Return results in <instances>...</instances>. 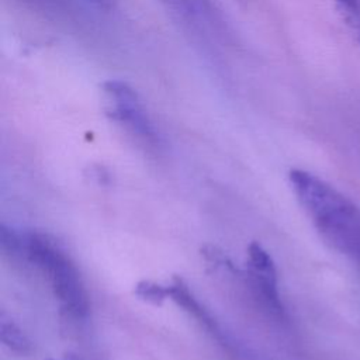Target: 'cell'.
<instances>
[{"label": "cell", "instance_id": "obj_1", "mask_svg": "<svg viewBox=\"0 0 360 360\" xmlns=\"http://www.w3.org/2000/svg\"><path fill=\"white\" fill-rule=\"evenodd\" d=\"M288 180L321 238L360 266V207L309 172L292 169Z\"/></svg>", "mask_w": 360, "mask_h": 360}, {"label": "cell", "instance_id": "obj_2", "mask_svg": "<svg viewBox=\"0 0 360 360\" xmlns=\"http://www.w3.org/2000/svg\"><path fill=\"white\" fill-rule=\"evenodd\" d=\"M17 256L34 264L48 280L60 309L72 319L87 316L90 305L84 283L72 259L48 235H20Z\"/></svg>", "mask_w": 360, "mask_h": 360}, {"label": "cell", "instance_id": "obj_3", "mask_svg": "<svg viewBox=\"0 0 360 360\" xmlns=\"http://www.w3.org/2000/svg\"><path fill=\"white\" fill-rule=\"evenodd\" d=\"M103 100L105 114L125 127L138 138L155 143L158 139L155 127L149 120L138 93L122 80H107L103 83Z\"/></svg>", "mask_w": 360, "mask_h": 360}, {"label": "cell", "instance_id": "obj_4", "mask_svg": "<svg viewBox=\"0 0 360 360\" xmlns=\"http://www.w3.org/2000/svg\"><path fill=\"white\" fill-rule=\"evenodd\" d=\"M248 281L260 304L274 316H284L277 288V271L271 256L257 242L248 246Z\"/></svg>", "mask_w": 360, "mask_h": 360}, {"label": "cell", "instance_id": "obj_5", "mask_svg": "<svg viewBox=\"0 0 360 360\" xmlns=\"http://www.w3.org/2000/svg\"><path fill=\"white\" fill-rule=\"evenodd\" d=\"M167 288H169V298L176 305H179L180 308H183V311H186L190 316H193L212 339H215L222 346L229 347L228 336L225 335V332L222 330L217 319L212 318L208 309L194 297L193 291H190L187 283L183 278L174 277L172 283L167 284Z\"/></svg>", "mask_w": 360, "mask_h": 360}, {"label": "cell", "instance_id": "obj_6", "mask_svg": "<svg viewBox=\"0 0 360 360\" xmlns=\"http://www.w3.org/2000/svg\"><path fill=\"white\" fill-rule=\"evenodd\" d=\"M0 338L3 345L17 354H28L32 350L25 333L4 312L0 316Z\"/></svg>", "mask_w": 360, "mask_h": 360}, {"label": "cell", "instance_id": "obj_7", "mask_svg": "<svg viewBox=\"0 0 360 360\" xmlns=\"http://www.w3.org/2000/svg\"><path fill=\"white\" fill-rule=\"evenodd\" d=\"M342 21L360 44V0H332Z\"/></svg>", "mask_w": 360, "mask_h": 360}, {"label": "cell", "instance_id": "obj_8", "mask_svg": "<svg viewBox=\"0 0 360 360\" xmlns=\"http://www.w3.org/2000/svg\"><path fill=\"white\" fill-rule=\"evenodd\" d=\"M134 294L145 302H149L153 305H162L165 300L169 298V288L167 285H163L150 280H142L135 285Z\"/></svg>", "mask_w": 360, "mask_h": 360}, {"label": "cell", "instance_id": "obj_9", "mask_svg": "<svg viewBox=\"0 0 360 360\" xmlns=\"http://www.w3.org/2000/svg\"><path fill=\"white\" fill-rule=\"evenodd\" d=\"M162 1H165L167 6L173 7L179 13H186V14H191L195 7V0H162Z\"/></svg>", "mask_w": 360, "mask_h": 360}, {"label": "cell", "instance_id": "obj_10", "mask_svg": "<svg viewBox=\"0 0 360 360\" xmlns=\"http://www.w3.org/2000/svg\"><path fill=\"white\" fill-rule=\"evenodd\" d=\"M97 6H100V7H110L111 6V3H112V0H93Z\"/></svg>", "mask_w": 360, "mask_h": 360}, {"label": "cell", "instance_id": "obj_11", "mask_svg": "<svg viewBox=\"0 0 360 360\" xmlns=\"http://www.w3.org/2000/svg\"><path fill=\"white\" fill-rule=\"evenodd\" d=\"M51 360H52V359H51ZM62 360H82V359H80V357H77L76 354H66Z\"/></svg>", "mask_w": 360, "mask_h": 360}]
</instances>
